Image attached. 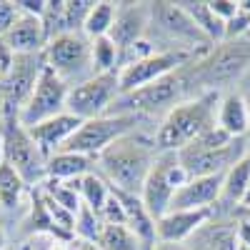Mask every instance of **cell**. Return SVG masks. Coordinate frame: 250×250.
<instances>
[{
	"mask_svg": "<svg viewBox=\"0 0 250 250\" xmlns=\"http://www.w3.org/2000/svg\"><path fill=\"white\" fill-rule=\"evenodd\" d=\"M190 178H188L178 153H160L155 158L148 178H145L143 190H140V198H143L145 208L150 210V215L155 220L170 210V203H173L175 193Z\"/></svg>",
	"mask_w": 250,
	"mask_h": 250,
	"instance_id": "obj_5",
	"label": "cell"
},
{
	"mask_svg": "<svg viewBox=\"0 0 250 250\" xmlns=\"http://www.w3.org/2000/svg\"><path fill=\"white\" fill-rule=\"evenodd\" d=\"M15 8L23 13V15H35V18H43L48 10L45 0H15Z\"/></svg>",
	"mask_w": 250,
	"mask_h": 250,
	"instance_id": "obj_35",
	"label": "cell"
},
{
	"mask_svg": "<svg viewBox=\"0 0 250 250\" xmlns=\"http://www.w3.org/2000/svg\"><path fill=\"white\" fill-rule=\"evenodd\" d=\"M238 250H250V248H248V245H240V243H238Z\"/></svg>",
	"mask_w": 250,
	"mask_h": 250,
	"instance_id": "obj_43",
	"label": "cell"
},
{
	"mask_svg": "<svg viewBox=\"0 0 250 250\" xmlns=\"http://www.w3.org/2000/svg\"><path fill=\"white\" fill-rule=\"evenodd\" d=\"M185 78L180 73H173L163 80H155L140 90L125 93L113 103V113L118 115H150L158 110H170L178 105V98L183 95Z\"/></svg>",
	"mask_w": 250,
	"mask_h": 250,
	"instance_id": "obj_10",
	"label": "cell"
},
{
	"mask_svg": "<svg viewBox=\"0 0 250 250\" xmlns=\"http://www.w3.org/2000/svg\"><path fill=\"white\" fill-rule=\"evenodd\" d=\"M95 158L88 155H80V153H68V150H60L55 155L48 158V178L53 180H78V178H85L93 168Z\"/></svg>",
	"mask_w": 250,
	"mask_h": 250,
	"instance_id": "obj_23",
	"label": "cell"
},
{
	"mask_svg": "<svg viewBox=\"0 0 250 250\" xmlns=\"http://www.w3.org/2000/svg\"><path fill=\"white\" fill-rule=\"evenodd\" d=\"M248 155L245 138H235L228 148H203L198 143L185 145L178 150V158L188 178H208V175H225L238 160Z\"/></svg>",
	"mask_w": 250,
	"mask_h": 250,
	"instance_id": "obj_11",
	"label": "cell"
},
{
	"mask_svg": "<svg viewBox=\"0 0 250 250\" xmlns=\"http://www.w3.org/2000/svg\"><path fill=\"white\" fill-rule=\"evenodd\" d=\"M0 138H3V160H8L18 170V175L25 180V185L43 183L48 178V158L35 145L28 128L20 125L18 113L15 118H8V123L0 130Z\"/></svg>",
	"mask_w": 250,
	"mask_h": 250,
	"instance_id": "obj_4",
	"label": "cell"
},
{
	"mask_svg": "<svg viewBox=\"0 0 250 250\" xmlns=\"http://www.w3.org/2000/svg\"><path fill=\"white\" fill-rule=\"evenodd\" d=\"M103 218L100 213H95L93 208H88L85 203L80 205V210L75 215V238L85 240V243H98L100 233H103Z\"/></svg>",
	"mask_w": 250,
	"mask_h": 250,
	"instance_id": "obj_31",
	"label": "cell"
},
{
	"mask_svg": "<svg viewBox=\"0 0 250 250\" xmlns=\"http://www.w3.org/2000/svg\"><path fill=\"white\" fill-rule=\"evenodd\" d=\"M135 123H138V115H118V113H108L95 120H85L78 128V133L62 145V150L80 153V155L98 160V155L105 148H110L115 140L135 133Z\"/></svg>",
	"mask_w": 250,
	"mask_h": 250,
	"instance_id": "obj_7",
	"label": "cell"
},
{
	"mask_svg": "<svg viewBox=\"0 0 250 250\" xmlns=\"http://www.w3.org/2000/svg\"><path fill=\"white\" fill-rule=\"evenodd\" d=\"M153 250H190L188 245H173V243H158Z\"/></svg>",
	"mask_w": 250,
	"mask_h": 250,
	"instance_id": "obj_38",
	"label": "cell"
},
{
	"mask_svg": "<svg viewBox=\"0 0 250 250\" xmlns=\"http://www.w3.org/2000/svg\"><path fill=\"white\" fill-rule=\"evenodd\" d=\"M190 250H238V218L235 220H208L185 243Z\"/></svg>",
	"mask_w": 250,
	"mask_h": 250,
	"instance_id": "obj_20",
	"label": "cell"
},
{
	"mask_svg": "<svg viewBox=\"0 0 250 250\" xmlns=\"http://www.w3.org/2000/svg\"><path fill=\"white\" fill-rule=\"evenodd\" d=\"M70 185L78 190L80 200L85 203L88 208H93L95 213H100L105 208L108 198H110V185L108 180L98 175V173H88L85 178H78V180H70Z\"/></svg>",
	"mask_w": 250,
	"mask_h": 250,
	"instance_id": "obj_25",
	"label": "cell"
},
{
	"mask_svg": "<svg viewBox=\"0 0 250 250\" xmlns=\"http://www.w3.org/2000/svg\"><path fill=\"white\" fill-rule=\"evenodd\" d=\"M120 98V85H118V73H105V75H93L83 83L70 85L65 113L75 115L78 120H95L108 115L113 103Z\"/></svg>",
	"mask_w": 250,
	"mask_h": 250,
	"instance_id": "obj_8",
	"label": "cell"
},
{
	"mask_svg": "<svg viewBox=\"0 0 250 250\" xmlns=\"http://www.w3.org/2000/svg\"><path fill=\"white\" fill-rule=\"evenodd\" d=\"M70 250H100V245L98 243H85V240H75L70 245Z\"/></svg>",
	"mask_w": 250,
	"mask_h": 250,
	"instance_id": "obj_37",
	"label": "cell"
},
{
	"mask_svg": "<svg viewBox=\"0 0 250 250\" xmlns=\"http://www.w3.org/2000/svg\"><path fill=\"white\" fill-rule=\"evenodd\" d=\"M238 220H243V223H250V203H248V205H243V210H240Z\"/></svg>",
	"mask_w": 250,
	"mask_h": 250,
	"instance_id": "obj_39",
	"label": "cell"
},
{
	"mask_svg": "<svg viewBox=\"0 0 250 250\" xmlns=\"http://www.w3.org/2000/svg\"><path fill=\"white\" fill-rule=\"evenodd\" d=\"M248 203H250V200H248Z\"/></svg>",
	"mask_w": 250,
	"mask_h": 250,
	"instance_id": "obj_44",
	"label": "cell"
},
{
	"mask_svg": "<svg viewBox=\"0 0 250 250\" xmlns=\"http://www.w3.org/2000/svg\"><path fill=\"white\" fill-rule=\"evenodd\" d=\"M238 243L250 248V223H243V220H238Z\"/></svg>",
	"mask_w": 250,
	"mask_h": 250,
	"instance_id": "obj_36",
	"label": "cell"
},
{
	"mask_svg": "<svg viewBox=\"0 0 250 250\" xmlns=\"http://www.w3.org/2000/svg\"><path fill=\"white\" fill-rule=\"evenodd\" d=\"M115 15H118V3H110V0H100V3H93L88 18H85V25H83V33L85 38L95 40V38H105L113 30L115 23Z\"/></svg>",
	"mask_w": 250,
	"mask_h": 250,
	"instance_id": "obj_27",
	"label": "cell"
},
{
	"mask_svg": "<svg viewBox=\"0 0 250 250\" xmlns=\"http://www.w3.org/2000/svg\"><path fill=\"white\" fill-rule=\"evenodd\" d=\"M80 125H83V120H78L75 115L60 113V115H55V118H50L45 123L35 125V128H28V133L35 140L38 148L43 150V155L50 158V155H55V153L62 150V145H65L78 133Z\"/></svg>",
	"mask_w": 250,
	"mask_h": 250,
	"instance_id": "obj_18",
	"label": "cell"
},
{
	"mask_svg": "<svg viewBox=\"0 0 250 250\" xmlns=\"http://www.w3.org/2000/svg\"><path fill=\"white\" fill-rule=\"evenodd\" d=\"M20 18V10L15 8V3H8V0H0V38H3L13 23Z\"/></svg>",
	"mask_w": 250,
	"mask_h": 250,
	"instance_id": "obj_33",
	"label": "cell"
},
{
	"mask_svg": "<svg viewBox=\"0 0 250 250\" xmlns=\"http://www.w3.org/2000/svg\"><path fill=\"white\" fill-rule=\"evenodd\" d=\"M148 25H150V3H118V15H115L110 38L123 50L143 40Z\"/></svg>",
	"mask_w": 250,
	"mask_h": 250,
	"instance_id": "obj_17",
	"label": "cell"
},
{
	"mask_svg": "<svg viewBox=\"0 0 250 250\" xmlns=\"http://www.w3.org/2000/svg\"><path fill=\"white\" fill-rule=\"evenodd\" d=\"M210 10L223 20V23H228L235 13H238V0H210Z\"/></svg>",
	"mask_w": 250,
	"mask_h": 250,
	"instance_id": "obj_34",
	"label": "cell"
},
{
	"mask_svg": "<svg viewBox=\"0 0 250 250\" xmlns=\"http://www.w3.org/2000/svg\"><path fill=\"white\" fill-rule=\"evenodd\" d=\"M25 190V180L18 175V170L8 160L0 163V205L3 208H15L20 203V195Z\"/></svg>",
	"mask_w": 250,
	"mask_h": 250,
	"instance_id": "obj_29",
	"label": "cell"
},
{
	"mask_svg": "<svg viewBox=\"0 0 250 250\" xmlns=\"http://www.w3.org/2000/svg\"><path fill=\"white\" fill-rule=\"evenodd\" d=\"M45 65L53 68L62 80L75 78L78 83L93 78V62H90V38L85 33H65L48 40L43 50Z\"/></svg>",
	"mask_w": 250,
	"mask_h": 250,
	"instance_id": "obj_9",
	"label": "cell"
},
{
	"mask_svg": "<svg viewBox=\"0 0 250 250\" xmlns=\"http://www.w3.org/2000/svg\"><path fill=\"white\" fill-rule=\"evenodd\" d=\"M13 55H38L48 45V33L43 25V18H35V15H23L13 23V28L0 38Z\"/></svg>",
	"mask_w": 250,
	"mask_h": 250,
	"instance_id": "obj_16",
	"label": "cell"
},
{
	"mask_svg": "<svg viewBox=\"0 0 250 250\" xmlns=\"http://www.w3.org/2000/svg\"><path fill=\"white\" fill-rule=\"evenodd\" d=\"M113 195L120 200L123 210H125V225L140 238V243L145 245V250H153L158 245V233H155V218L150 215V210L145 208L143 198L135 193H125V190H115L110 188Z\"/></svg>",
	"mask_w": 250,
	"mask_h": 250,
	"instance_id": "obj_19",
	"label": "cell"
},
{
	"mask_svg": "<svg viewBox=\"0 0 250 250\" xmlns=\"http://www.w3.org/2000/svg\"><path fill=\"white\" fill-rule=\"evenodd\" d=\"M90 62H93V75L120 70V48L113 43L110 35L90 40Z\"/></svg>",
	"mask_w": 250,
	"mask_h": 250,
	"instance_id": "obj_26",
	"label": "cell"
},
{
	"mask_svg": "<svg viewBox=\"0 0 250 250\" xmlns=\"http://www.w3.org/2000/svg\"><path fill=\"white\" fill-rule=\"evenodd\" d=\"M240 95L245 98V103H248V110H250V90H248V93H240Z\"/></svg>",
	"mask_w": 250,
	"mask_h": 250,
	"instance_id": "obj_41",
	"label": "cell"
},
{
	"mask_svg": "<svg viewBox=\"0 0 250 250\" xmlns=\"http://www.w3.org/2000/svg\"><path fill=\"white\" fill-rule=\"evenodd\" d=\"M40 193H45L50 200H55L60 208H65V210H70V213H75V215H78L80 205H83V200H80L78 190H75V188H73L70 183H65V180H53V178H45L43 183H40Z\"/></svg>",
	"mask_w": 250,
	"mask_h": 250,
	"instance_id": "obj_30",
	"label": "cell"
},
{
	"mask_svg": "<svg viewBox=\"0 0 250 250\" xmlns=\"http://www.w3.org/2000/svg\"><path fill=\"white\" fill-rule=\"evenodd\" d=\"M70 85L62 80L53 68L43 65L35 88L28 95V100L18 108V120L23 128H35V125L45 123L60 113H65V103H68Z\"/></svg>",
	"mask_w": 250,
	"mask_h": 250,
	"instance_id": "obj_6",
	"label": "cell"
},
{
	"mask_svg": "<svg viewBox=\"0 0 250 250\" xmlns=\"http://www.w3.org/2000/svg\"><path fill=\"white\" fill-rule=\"evenodd\" d=\"M100 218H103V223H108V225H125V210H123L120 200L113 195V190H110V198H108L105 208L100 210Z\"/></svg>",
	"mask_w": 250,
	"mask_h": 250,
	"instance_id": "obj_32",
	"label": "cell"
},
{
	"mask_svg": "<svg viewBox=\"0 0 250 250\" xmlns=\"http://www.w3.org/2000/svg\"><path fill=\"white\" fill-rule=\"evenodd\" d=\"M218 128L233 138H245L250 133V110L240 93H225L218 105Z\"/></svg>",
	"mask_w": 250,
	"mask_h": 250,
	"instance_id": "obj_21",
	"label": "cell"
},
{
	"mask_svg": "<svg viewBox=\"0 0 250 250\" xmlns=\"http://www.w3.org/2000/svg\"><path fill=\"white\" fill-rule=\"evenodd\" d=\"M3 245H5V233H3V228H0V250H3Z\"/></svg>",
	"mask_w": 250,
	"mask_h": 250,
	"instance_id": "obj_40",
	"label": "cell"
},
{
	"mask_svg": "<svg viewBox=\"0 0 250 250\" xmlns=\"http://www.w3.org/2000/svg\"><path fill=\"white\" fill-rule=\"evenodd\" d=\"M158 155L160 150L155 145V138H148L143 133H130L103 150L95 165H100V173L110 188L140 195L145 178H148Z\"/></svg>",
	"mask_w": 250,
	"mask_h": 250,
	"instance_id": "obj_1",
	"label": "cell"
},
{
	"mask_svg": "<svg viewBox=\"0 0 250 250\" xmlns=\"http://www.w3.org/2000/svg\"><path fill=\"white\" fill-rule=\"evenodd\" d=\"M213 218V210H168L155 220L158 243L185 245L200 228Z\"/></svg>",
	"mask_w": 250,
	"mask_h": 250,
	"instance_id": "obj_14",
	"label": "cell"
},
{
	"mask_svg": "<svg viewBox=\"0 0 250 250\" xmlns=\"http://www.w3.org/2000/svg\"><path fill=\"white\" fill-rule=\"evenodd\" d=\"M0 163H3V138H0Z\"/></svg>",
	"mask_w": 250,
	"mask_h": 250,
	"instance_id": "obj_42",
	"label": "cell"
},
{
	"mask_svg": "<svg viewBox=\"0 0 250 250\" xmlns=\"http://www.w3.org/2000/svg\"><path fill=\"white\" fill-rule=\"evenodd\" d=\"M250 70V40H223L205 50L193 65V78L205 85V93H218L225 83L240 80Z\"/></svg>",
	"mask_w": 250,
	"mask_h": 250,
	"instance_id": "obj_3",
	"label": "cell"
},
{
	"mask_svg": "<svg viewBox=\"0 0 250 250\" xmlns=\"http://www.w3.org/2000/svg\"><path fill=\"white\" fill-rule=\"evenodd\" d=\"M100 250H145L140 238L128 225H103V233L98 238Z\"/></svg>",
	"mask_w": 250,
	"mask_h": 250,
	"instance_id": "obj_28",
	"label": "cell"
},
{
	"mask_svg": "<svg viewBox=\"0 0 250 250\" xmlns=\"http://www.w3.org/2000/svg\"><path fill=\"white\" fill-rule=\"evenodd\" d=\"M218 105H220V95L213 90L210 93L203 90L200 95L183 100L175 108H170L155 133L158 150L178 153L185 145H190L195 138H200L205 130L218 125Z\"/></svg>",
	"mask_w": 250,
	"mask_h": 250,
	"instance_id": "obj_2",
	"label": "cell"
},
{
	"mask_svg": "<svg viewBox=\"0 0 250 250\" xmlns=\"http://www.w3.org/2000/svg\"><path fill=\"white\" fill-rule=\"evenodd\" d=\"M250 200V155H245L243 160H238L230 170L225 173L223 180V195L220 203L223 205H235L243 208Z\"/></svg>",
	"mask_w": 250,
	"mask_h": 250,
	"instance_id": "obj_22",
	"label": "cell"
},
{
	"mask_svg": "<svg viewBox=\"0 0 250 250\" xmlns=\"http://www.w3.org/2000/svg\"><path fill=\"white\" fill-rule=\"evenodd\" d=\"M188 15H190V20L200 28V33L210 40V43H223L225 40V23L210 10V5L208 3H178Z\"/></svg>",
	"mask_w": 250,
	"mask_h": 250,
	"instance_id": "obj_24",
	"label": "cell"
},
{
	"mask_svg": "<svg viewBox=\"0 0 250 250\" xmlns=\"http://www.w3.org/2000/svg\"><path fill=\"white\" fill-rule=\"evenodd\" d=\"M150 23L158 25V30L165 33L170 40L180 43L183 53H193L200 43L213 45L178 3H150Z\"/></svg>",
	"mask_w": 250,
	"mask_h": 250,
	"instance_id": "obj_13",
	"label": "cell"
},
{
	"mask_svg": "<svg viewBox=\"0 0 250 250\" xmlns=\"http://www.w3.org/2000/svg\"><path fill=\"white\" fill-rule=\"evenodd\" d=\"M193 58V53H180V50H160L150 58H145L133 65H125L118 70V85L120 95L140 90L145 85H150L155 80H163L173 75L180 65H188V60Z\"/></svg>",
	"mask_w": 250,
	"mask_h": 250,
	"instance_id": "obj_12",
	"label": "cell"
},
{
	"mask_svg": "<svg viewBox=\"0 0 250 250\" xmlns=\"http://www.w3.org/2000/svg\"><path fill=\"white\" fill-rule=\"evenodd\" d=\"M225 175H208V178H190L175 193L170 210H213L220 203Z\"/></svg>",
	"mask_w": 250,
	"mask_h": 250,
	"instance_id": "obj_15",
	"label": "cell"
}]
</instances>
